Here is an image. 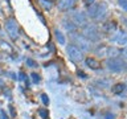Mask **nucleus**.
Returning <instances> with one entry per match:
<instances>
[{"label":"nucleus","mask_w":127,"mask_h":119,"mask_svg":"<svg viewBox=\"0 0 127 119\" xmlns=\"http://www.w3.org/2000/svg\"><path fill=\"white\" fill-rule=\"evenodd\" d=\"M106 67L111 73H122L127 69L126 61H123L121 57H114V58H107Z\"/></svg>","instance_id":"1"},{"label":"nucleus","mask_w":127,"mask_h":119,"mask_svg":"<svg viewBox=\"0 0 127 119\" xmlns=\"http://www.w3.org/2000/svg\"><path fill=\"white\" fill-rule=\"evenodd\" d=\"M71 38H73V41H74L73 44L75 46H78L82 52H89L91 49L90 41L82 33H77V32H74V33L71 34Z\"/></svg>","instance_id":"2"},{"label":"nucleus","mask_w":127,"mask_h":119,"mask_svg":"<svg viewBox=\"0 0 127 119\" xmlns=\"http://www.w3.org/2000/svg\"><path fill=\"white\" fill-rule=\"evenodd\" d=\"M82 34L85 36L90 42H95V41H99V40H101V33H99L98 28L95 25H93V24H87V25L83 28Z\"/></svg>","instance_id":"3"},{"label":"nucleus","mask_w":127,"mask_h":119,"mask_svg":"<svg viewBox=\"0 0 127 119\" xmlns=\"http://www.w3.org/2000/svg\"><path fill=\"white\" fill-rule=\"evenodd\" d=\"M66 53H67L69 58L73 62H81V61H83V52L79 49L78 46H75L74 44H67V45H66Z\"/></svg>","instance_id":"4"},{"label":"nucleus","mask_w":127,"mask_h":119,"mask_svg":"<svg viewBox=\"0 0 127 119\" xmlns=\"http://www.w3.org/2000/svg\"><path fill=\"white\" fill-rule=\"evenodd\" d=\"M5 30H7V33L9 34V37L12 40H17L19 38V34H20L19 25L13 19H8L5 21Z\"/></svg>","instance_id":"5"},{"label":"nucleus","mask_w":127,"mask_h":119,"mask_svg":"<svg viewBox=\"0 0 127 119\" xmlns=\"http://www.w3.org/2000/svg\"><path fill=\"white\" fill-rule=\"evenodd\" d=\"M89 17H87V15L85 13V12H81V11H75L73 16H71V21H73L75 25L81 27V28H85L87 24H89V20H87Z\"/></svg>","instance_id":"6"},{"label":"nucleus","mask_w":127,"mask_h":119,"mask_svg":"<svg viewBox=\"0 0 127 119\" xmlns=\"http://www.w3.org/2000/svg\"><path fill=\"white\" fill-rule=\"evenodd\" d=\"M111 41L117 45H127V33L123 30H117L111 37Z\"/></svg>","instance_id":"7"},{"label":"nucleus","mask_w":127,"mask_h":119,"mask_svg":"<svg viewBox=\"0 0 127 119\" xmlns=\"http://www.w3.org/2000/svg\"><path fill=\"white\" fill-rule=\"evenodd\" d=\"M107 16V5L106 3H97V11H95V17L94 20H103Z\"/></svg>","instance_id":"8"},{"label":"nucleus","mask_w":127,"mask_h":119,"mask_svg":"<svg viewBox=\"0 0 127 119\" xmlns=\"http://www.w3.org/2000/svg\"><path fill=\"white\" fill-rule=\"evenodd\" d=\"M74 3H75V0H60L58 9L60 11H64V12L70 11L71 8L74 7Z\"/></svg>","instance_id":"9"},{"label":"nucleus","mask_w":127,"mask_h":119,"mask_svg":"<svg viewBox=\"0 0 127 119\" xmlns=\"http://www.w3.org/2000/svg\"><path fill=\"white\" fill-rule=\"evenodd\" d=\"M94 83L98 87H101V89H109V87H111V81L106 77H101V78L95 79Z\"/></svg>","instance_id":"10"},{"label":"nucleus","mask_w":127,"mask_h":119,"mask_svg":"<svg viewBox=\"0 0 127 119\" xmlns=\"http://www.w3.org/2000/svg\"><path fill=\"white\" fill-rule=\"evenodd\" d=\"M121 56V49H118L117 46H107V57L114 58Z\"/></svg>","instance_id":"11"},{"label":"nucleus","mask_w":127,"mask_h":119,"mask_svg":"<svg viewBox=\"0 0 127 119\" xmlns=\"http://www.w3.org/2000/svg\"><path fill=\"white\" fill-rule=\"evenodd\" d=\"M85 63H86L87 67H90V69H93V70H97L99 67V62L95 58H93V57H87L85 60Z\"/></svg>","instance_id":"12"},{"label":"nucleus","mask_w":127,"mask_h":119,"mask_svg":"<svg viewBox=\"0 0 127 119\" xmlns=\"http://www.w3.org/2000/svg\"><path fill=\"white\" fill-rule=\"evenodd\" d=\"M62 24H64V27H65V29L67 30V32H71V33H74L75 30H77V25L71 21V20H67V19H65L62 21Z\"/></svg>","instance_id":"13"},{"label":"nucleus","mask_w":127,"mask_h":119,"mask_svg":"<svg viewBox=\"0 0 127 119\" xmlns=\"http://www.w3.org/2000/svg\"><path fill=\"white\" fill-rule=\"evenodd\" d=\"M54 37H56V40L58 41L60 45H65V44H66V37H65V34H64L60 29H54Z\"/></svg>","instance_id":"14"},{"label":"nucleus","mask_w":127,"mask_h":119,"mask_svg":"<svg viewBox=\"0 0 127 119\" xmlns=\"http://www.w3.org/2000/svg\"><path fill=\"white\" fill-rule=\"evenodd\" d=\"M126 87H127V86L125 85V83L119 82V83H115V85H114L113 87H111V91H113L114 94H121L122 91L126 89Z\"/></svg>","instance_id":"15"},{"label":"nucleus","mask_w":127,"mask_h":119,"mask_svg":"<svg viewBox=\"0 0 127 119\" xmlns=\"http://www.w3.org/2000/svg\"><path fill=\"white\" fill-rule=\"evenodd\" d=\"M95 52H97L98 56H101V57H106L107 56V46H99Z\"/></svg>","instance_id":"16"},{"label":"nucleus","mask_w":127,"mask_h":119,"mask_svg":"<svg viewBox=\"0 0 127 119\" xmlns=\"http://www.w3.org/2000/svg\"><path fill=\"white\" fill-rule=\"evenodd\" d=\"M27 65L29 67H38V63L32 58H27Z\"/></svg>","instance_id":"17"},{"label":"nucleus","mask_w":127,"mask_h":119,"mask_svg":"<svg viewBox=\"0 0 127 119\" xmlns=\"http://www.w3.org/2000/svg\"><path fill=\"white\" fill-rule=\"evenodd\" d=\"M38 114L41 115L44 119H48V118H49V114H48V110H46V109H40V110H38Z\"/></svg>","instance_id":"18"},{"label":"nucleus","mask_w":127,"mask_h":119,"mask_svg":"<svg viewBox=\"0 0 127 119\" xmlns=\"http://www.w3.org/2000/svg\"><path fill=\"white\" fill-rule=\"evenodd\" d=\"M118 4H119V7H121L123 11L127 12V0H118Z\"/></svg>","instance_id":"19"},{"label":"nucleus","mask_w":127,"mask_h":119,"mask_svg":"<svg viewBox=\"0 0 127 119\" xmlns=\"http://www.w3.org/2000/svg\"><path fill=\"white\" fill-rule=\"evenodd\" d=\"M31 79H32V82L38 83V82H40V75H38L37 73H32V74H31Z\"/></svg>","instance_id":"20"},{"label":"nucleus","mask_w":127,"mask_h":119,"mask_svg":"<svg viewBox=\"0 0 127 119\" xmlns=\"http://www.w3.org/2000/svg\"><path fill=\"white\" fill-rule=\"evenodd\" d=\"M121 56L123 61H127V46H125L123 49H121Z\"/></svg>","instance_id":"21"},{"label":"nucleus","mask_w":127,"mask_h":119,"mask_svg":"<svg viewBox=\"0 0 127 119\" xmlns=\"http://www.w3.org/2000/svg\"><path fill=\"white\" fill-rule=\"evenodd\" d=\"M41 101H42V103L45 106L49 105V99H48V95L46 94H41Z\"/></svg>","instance_id":"22"},{"label":"nucleus","mask_w":127,"mask_h":119,"mask_svg":"<svg viewBox=\"0 0 127 119\" xmlns=\"http://www.w3.org/2000/svg\"><path fill=\"white\" fill-rule=\"evenodd\" d=\"M105 119H115V115L113 113H106L105 114Z\"/></svg>","instance_id":"23"},{"label":"nucleus","mask_w":127,"mask_h":119,"mask_svg":"<svg viewBox=\"0 0 127 119\" xmlns=\"http://www.w3.org/2000/svg\"><path fill=\"white\" fill-rule=\"evenodd\" d=\"M0 118H1V119H9V118H8V115L5 114V111H4V110H0Z\"/></svg>","instance_id":"24"},{"label":"nucleus","mask_w":127,"mask_h":119,"mask_svg":"<svg viewBox=\"0 0 127 119\" xmlns=\"http://www.w3.org/2000/svg\"><path fill=\"white\" fill-rule=\"evenodd\" d=\"M94 3H95V0H85V5H86V7H90V5H93Z\"/></svg>","instance_id":"25"},{"label":"nucleus","mask_w":127,"mask_h":119,"mask_svg":"<svg viewBox=\"0 0 127 119\" xmlns=\"http://www.w3.org/2000/svg\"><path fill=\"white\" fill-rule=\"evenodd\" d=\"M42 4L45 5V8H46V9H50L52 4H49V1H45V0H44V1H42Z\"/></svg>","instance_id":"26"},{"label":"nucleus","mask_w":127,"mask_h":119,"mask_svg":"<svg viewBox=\"0 0 127 119\" xmlns=\"http://www.w3.org/2000/svg\"><path fill=\"white\" fill-rule=\"evenodd\" d=\"M122 23L125 27H127V16H122Z\"/></svg>","instance_id":"27"},{"label":"nucleus","mask_w":127,"mask_h":119,"mask_svg":"<svg viewBox=\"0 0 127 119\" xmlns=\"http://www.w3.org/2000/svg\"><path fill=\"white\" fill-rule=\"evenodd\" d=\"M78 75H79L81 78H86V77H87V75L83 73V71H81V70H78Z\"/></svg>","instance_id":"28"},{"label":"nucleus","mask_w":127,"mask_h":119,"mask_svg":"<svg viewBox=\"0 0 127 119\" xmlns=\"http://www.w3.org/2000/svg\"><path fill=\"white\" fill-rule=\"evenodd\" d=\"M19 77H20V79H21V81H24V79H25V74H24L23 71H21V73L19 74Z\"/></svg>","instance_id":"29"},{"label":"nucleus","mask_w":127,"mask_h":119,"mask_svg":"<svg viewBox=\"0 0 127 119\" xmlns=\"http://www.w3.org/2000/svg\"><path fill=\"white\" fill-rule=\"evenodd\" d=\"M45 1H49V3H53V1H56V0H45Z\"/></svg>","instance_id":"30"}]
</instances>
